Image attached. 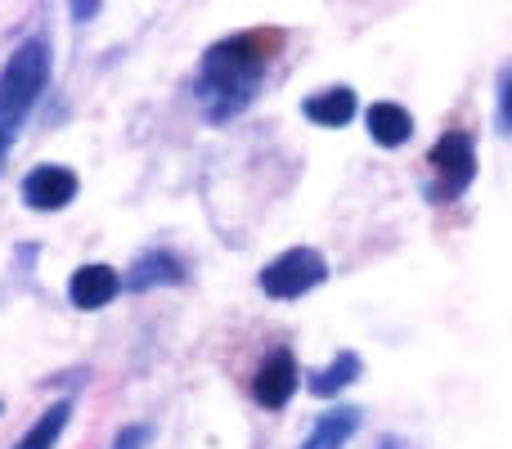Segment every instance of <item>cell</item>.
Returning a JSON list of instances; mask_svg holds the SVG:
<instances>
[{"instance_id":"8fae6325","label":"cell","mask_w":512,"mask_h":449,"mask_svg":"<svg viewBox=\"0 0 512 449\" xmlns=\"http://www.w3.org/2000/svg\"><path fill=\"white\" fill-rule=\"evenodd\" d=\"M301 113H306L310 122H319V126H346L355 117V90L333 86V90H324V95L306 99V104H301Z\"/></svg>"},{"instance_id":"5b68a950","label":"cell","mask_w":512,"mask_h":449,"mask_svg":"<svg viewBox=\"0 0 512 449\" xmlns=\"http://www.w3.org/2000/svg\"><path fill=\"white\" fill-rule=\"evenodd\" d=\"M297 360H292L288 346H279V351H270L261 360V369H256L252 378V400L261 409H283L292 400V391H297Z\"/></svg>"},{"instance_id":"3957f363","label":"cell","mask_w":512,"mask_h":449,"mask_svg":"<svg viewBox=\"0 0 512 449\" xmlns=\"http://www.w3.org/2000/svg\"><path fill=\"white\" fill-rule=\"evenodd\" d=\"M427 167H432V185H427V198L432 203H454L463 189L477 176V144H472L468 131H445L441 140L427 153Z\"/></svg>"},{"instance_id":"7a4b0ae2","label":"cell","mask_w":512,"mask_h":449,"mask_svg":"<svg viewBox=\"0 0 512 449\" xmlns=\"http://www.w3.org/2000/svg\"><path fill=\"white\" fill-rule=\"evenodd\" d=\"M50 63H54L50 41L32 36V41L18 45V50L9 54V63L0 68V171H5V158H9V149H14L23 122L32 117L41 90L50 86Z\"/></svg>"},{"instance_id":"6da1fadb","label":"cell","mask_w":512,"mask_h":449,"mask_svg":"<svg viewBox=\"0 0 512 449\" xmlns=\"http://www.w3.org/2000/svg\"><path fill=\"white\" fill-rule=\"evenodd\" d=\"M283 50V32L274 27H252V32H239L230 41L212 45L203 59V72H198V104H203L207 122H230L243 108L256 99L265 81V68L279 59Z\"/></svg>"},{"instance_id":"277c9868","label":"cell","mask_w":512,"mask_h":449,"mask_svg":"<svg viewBox=\"0 0 512 449\" xmlns=\"http://www.w3.org/2000/svg\"><path fill=\"white\" fill-rule=\"evenodd\" d=\"M324 279H328V261L315 247H288V252L274 256L261 270V292L274 301H297L310 288H319Z\"/></svg>"},{"instance_id":"7c38bea8","label":"cell","mask_w":512,"mask_h":449,"mask_svg":"<svg viewBox=\"0 0 512 449\" xmlns=\"http://www.w3.org/2000/svg\"><path fill=\"white\" fill-rule=\"evenodd\" d=\"M364 373V360L355 351H342L328 369H319V373H310V396H319V400H328V396H337L342 387H351L355 378Z\"/></svg>"},{"instance_id":"8992f818","label":"cell","mask_w":512,"mask_h":449,"mask_svg":"<svg viewBox=\"0 0 512 449\" xmlns=\"http://www.w3.org/2000/svg\"><path fill=\"white\" fill-rule=\"evenodd\" d=\"M72 198H77V176H72L68 167H54V162H45V167L27 171L23 203L32 207V212H59V207H68Z\"/></svg>"},{"instance_id":"4fadbf2b","label":"cell","mask_w":512,"mask_h":449,"mask_svg":"<svg viewBox=\"0 0 512 449\" xmlns=\"http://www.w3.org/2000/svg\"><path fill=\"white\" fill-rule=\"evenodd\" d=\"M68 418H72V405H68V400L50 405L32 427H27V436H23V441H18L14 449H54V445H59V436H63V427H68Z\"/></svg>"},{"instance_id":"9a60e30c","label":"cell","mask_w":512,"mask_h":449,"mask_svg":"<svg viewBox=\"0 0 512 449\" xmlns=\"http://www.w3.org/2000/svg\"><path fill=\"white\" fill-rule=\"evenodd\" d=\"M499 122L512 131V77L504 81V95H499Z\"/></svg>"},{"instance_id":"ba28073f","label":"cell","mask_w":512,"mask_h":449,"mask_svg":"<svg viewBox=\"0 0 512 449\" xmlns=\"http://www.w3.org/2000/svg\"><path fill=\"white\" fill-rule=\"evenodd\" d=\"M364 122H369V135L373 144H382V149H400V144L414 135V117H409V108L400 104H373L369 113H364Z\"/></svg>"},{"instance_id":"30bf717a","label":"cell","mask_w":512,"mask_h":449,"mask_svg":"<svg viewBox=\"0 0 512 449\" xmlns=\"http://www.w3.org/2000/svg\"><path fill=\"white\" fill-rule=\"evenodd\" d=\"M185 279V265H180V256L171 252H144L140 261L131 265V292H149L158 288V283H180Z\"/></svg>"},{"instance_id":"2e32d148","label":"cell","mask_w":512,"mask_h":449,"mask_svg":"<svg viewBox=\"0 0 512 449\" xmlns=\"http://www.w3.org/2000/svg\"><path fill=\"white\" fill-rule=\"evenodd\" d=\"M72 14H77V18H81V23H86V18H90V14H99V5H77V9H72Z\"/></svg>"},{"instance_id":"52a82bcc","label":"cell","mask_w":512,"mask_h":449,"mask_svg":"<svg viewBox=\"0 0 512 449\" xmlns=\"http://www.w3.org/2000/svg\"><path fill=\"white\" fill-rule=\"evenodd\" d=\"M122 292V279H117L113 265H81L68 283V297L77 310H99Z\"/></svg>"},{"instance_id":"e0dca14e","label":"cell","mask_w":512,"mask_h":449,"mask_svg":"<svg viewBox=\"0 0 512 449\" xmlns=\"http://www.w3.org/2000/svg\"><path fill=\"white\" fill-rule=\"evenodd\" d=\"M382 449H400V445H382Z\"/></svg>"},{"instance_id":"5bb4252c","label":"cell","mask_w":512,"mask_h":449,"mask_svg":"<svg viewBox=\"0 0 512 449\" xmlns=\"http://www.w3.org/2000/svg\"><path fill=\"white\" fill-rule=\"evenodd\" d=\"M149 427H144V423H135V427H126V432L122 436H117V445L113 449H144V445H149Z\"/></svg>"},{"instance_id":"9c48e42d","label":"cell","mask_w":512,"mask_h":449,"mask_svg":"<svg viewBox=\"0 0 512 449\" xmlns=\"http://www.w3.org/2000/svg\"><path fill=\"white\" fill-rule=\"evenodd\" d=\"M355 432H360V409H328V414H319V423L310 427L301 449H342Z\"/></svg>"}]
</instances>
